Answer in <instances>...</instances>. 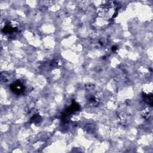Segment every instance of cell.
I'll return each mask as SVG.
<instances>
[{"instance_id": "cell-1", "label": "cell", "mask_w": 153, "mask_h": 153, "mask_svg": "<svg viewBox=\"0 0 153 153\" xmlns=\"http://www.w3.org/2000/svg\"><path fill=\"white\" fill-rule=\"evenodd\" d=\"M11 90L16 93H20L23 90V86L20 83H16L11 85Z\"/></svg>"}]
</instances>
